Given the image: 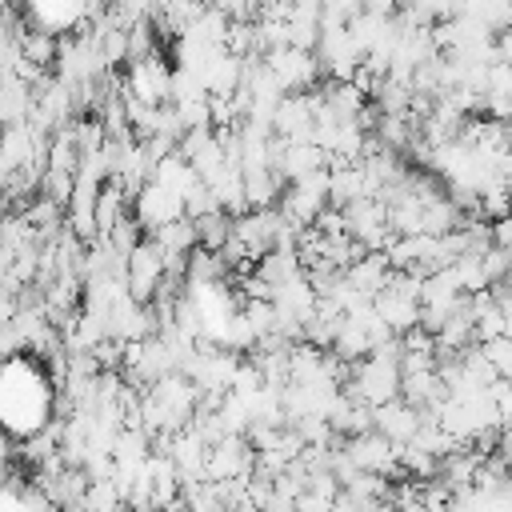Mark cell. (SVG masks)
Listing matches in <instances>:
<instances>
[{"label":"cell","mask_w":512,"mask_h":512,"mask_svg":"<svg viewBox=\"0 0 512 512\" xmlns=\"http://www.w3.org/2000/svg\"><path fill=\"white\" fill-rule=\"evenodd\" d=\"M172 88H176V72L160 56L128 64V76H124V96L128 100H136L144 108H164L172 100Z\"/></svg>","instance_id":"6da1fadb"},{"label":"cell","mask_w":512,"mask_h":512,"mask_svg":"<svg viewBox=\"0 0 512 512\" xmlns=\"http://www.w3.org/2000/svg\"><path fill=\"white\" fill-rule=\"evenodd\" d=\"M496 456L512 468V424H504V428L496 432Z\"/></svg>","instance_id":"3957f363"},{"label":"cell","mask_w":512,"mask_h":512,"mask_svg":"<svg viewBox=\"0 0 512 512\" xmlns=\"http://www.w3.org/2000/svg\"><path fill=\"white\" fill-rule=\"evenodd\" d=\"M424 424H428V412H420V408H412V404H408L404 396L372 412V428H376L380 436H388V440H392L396 448H404V444H412V440L420 436V428H424Z\"/></svg>","instance_id":"7a4b0ae2"}]
</instances>
